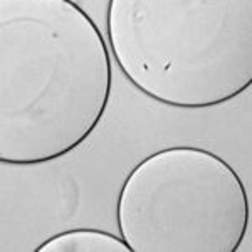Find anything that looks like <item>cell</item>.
Returning a JSON list of instances; mask_svg holds the SVG:
<instances>
[{"mask_svg": "<svg viewBox=\"0 0 252 252\" xmlns=\"http://www.w3.org/2000/svg\"><path fill=\"white\" fill-rule=\"evenodd\" d=\"M108 46L72 0H0V161L40 165L79 148L106 113Z\"/></svg>", "mask_w": 252, "mask_h": 252, "instance_id": "cell-1", "label": "cell"}, {"mask_svg": "<svg viewBox=\"0 0 252 252\" xmlns=\"http://www.w3.org/2000/svg\"><path fill=\"white\" fill-rule=\"evenodd\" d=\"M106 32L126 79L165 106H220L252 86V0H108Z\"/></svg>", "mask_w": 252, "mask_h": 252, "instance_id": "cell-2", "label": "cell"}, {"mask_svg": "<svg viewBox=\"0 0 252 252\" xmlns=\"http://www.w3.org/2000/svg\"><path fill=\"white\" fill-rule=\"evenodd\" d=\"M116 222L131 252H235L251 223L249 193L222 157L172 146L128 173Z\"/></svg>", "mask_w": 252, "mask_h": 252, "instance_id": "cell-3", "label": "cell"}, {"mask_svg": "<svg viewBox=\"0 0 252 252\" xmlns=\"http://www.w3.org/2000/svg\"><path fill=\"white\" fill-rule=\"evenodd\" d=\"M35 252H131L123 237L104 230L72 229L52 235Z\"/></svg>", "mask_w": 252, "mask_h": 252, "instance_id": "cell-4", "label": "cell"}]
</instances>
